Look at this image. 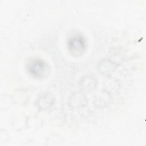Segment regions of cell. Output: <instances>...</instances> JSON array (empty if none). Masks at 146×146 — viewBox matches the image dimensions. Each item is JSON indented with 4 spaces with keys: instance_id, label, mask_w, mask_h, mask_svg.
<instances>
[{
    "instance_id": "2",
    "label": "cell",
    "mask_w": 146,
    "mask_h": 146,
    "mask_svg": "<svg viewBox=\"0 0 146 146\" xmlns=\"http://www.w3.org/2000/svg\"><path fill=\"white\" fill-rule=\"evenodd\" d=\"M26 70L29 74L35 78H44L50 73L48 65L44 60L38 58H32L28 60Z\"/></svg>"
},
{
    "instance_id": "1",
    "label": "cell",
    "mask_w": 146,
    "mask_h": 146,
    "mask_svg": "<svg viewBox=\"0 0 146 146\" xmlns=\"http://www.w3.org/2000/svg\"><path fill=\"white\" fill-rule=\"evenodd\" d=\"M67 47L68 52L72 56H81L86 50V38L80 33L72 34L67 39Z\"/></svg>"
}]
</instances>
